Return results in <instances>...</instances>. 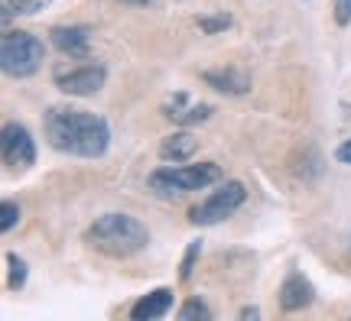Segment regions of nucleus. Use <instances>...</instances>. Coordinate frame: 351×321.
<instances>
[{
  "instance_id": "4468645a",
  "label": "nucleus",
  "mask_w": 351,
  "mask_h": 321,
  "mask_svg": "<svg viewBox=\"0 0 351 321\" xmlns=\"http://www.w3.org/2000/svg\"><path fill=\"white\" fill-rule=\"evenodd\" d=\"M0 3H3V20H10V16H33L43 7H49L52 0H0Z\"/></svg>"
},
{
  "instance_id": "39448f33",
  "label": "nucleus",
  "mask_w": 351,
  "mask_h": 321,
  "mask_svg": "<svg viewBox=\"0 0 351 321\" xmlns=\"http://www.w3.org/2000/svg\"><path fill=\"white\" fill-rule=\"evenodd\" d=\"M244 195H247V192H244V185H241L238 179H228V182L218 185V192H212L202 205H195V208L189 211V221L202 224V227L225 221V218H231V214L244 205Z\"/></svg>"
},
{
  "instance_id": "5701e85b",
  "label": "nucleus",
  "mask_w": 351,
  "mask_h": 321,
  "mask_svg": "<svg viewBox=\"0 0 351 321\" xmlns=\"http://www.w3.org/2000/svg\"><path fill=\"white\" fill-rule=\"evenodd\" d=\"M121 3H134V7H147L150 0H121Z\"/></svg>"
},
{
  "instance_id": "1a4fd4ad",
  "label": "nucleus",
  "mask_w": 351,
  "mask_h": 321,
  "mask_svg": "<svg viewBox=\"0 0 351 321\" xmlns=\"http://www.w3.org/2000/svg\"><path fill=\"white\" fill-rule=\"evenodd\" d=\"M49 36H52V46L62 55L88 59V49H91V29L88 26H56Z\"/></svg>"
},
{
  "instance_id": "7ed1b4c3",
  "label": "nucleus",
  "mask_w": 351,
  "mask_h": 321,
  "mask_svg": "<svg viewBox=\"0 0 351 321\" xmlns=\"http://www.w3.org/2000/svg\"><path fill=\"white\" fill-rule=\"evenodd\" d=\"M215 182H221V166L218 162H199V166H163L150 172L147 185L153 195L160 198H179L189 192L208 188Z\"/></svg>"
},
{
  "instance_id": "9b49d317",
  "label": "nucleus",
  "mask_w": 351,
  "mask_h": 321,
  "mask_svg": "<svg viewBox=\"0 0 351 321\" xmlns=\"http://www.w3.org/2000/svg\"><path fill=\"white\" fill-rule=\"evenodd\" d=\"M169 309H173V289H153L150 296H143L140 302H134L130 318L134 321H156V318H166Z\"/></svg>"
},
{
  "instance_id": "a211bd4d",
  "label": "nucleus",
  "mask_w": 351,
  "mask_h": 321,
  "mask_svg": "<svg viewBox=\"0 0 351 321\" xmlns=\"http://www.w3.org/2000/svg\"><path fill=\"white\" fill-rule=\"evenodd\" d=\"M231 26V16L228 13H215V16H199V29L202 33H221V29H228Z\"/></svg>"
},
{
  "instance_id": "6ab92c4d",
  "label": "nucleus",
  "mask_w": 351,
  "mask_h": 321,
  "mask_svg": "<svg viewBox=\"0 0 351 321\" xmlns=\"http://www.w3.org/2000/svg\"><path fill=\"white\" fill-rule=\"evenodd\" d=\"M0 214H3V218H0V227H3V234H7V231H13V227L20 224V205H16V201H3Z\"/></svg>"
},
{
  "instance_id": "6e6552de",
  "label": "nucleus",
  "mask_w": 351,
  "mask_h": 321,
  "mask_svg": "<svg viewBox=\"0 0 351 321\" xmlns=\"http://www.w3.org/2000/svg\"><path fill=\"white\" fill-rule=\"evenodd\" d=\"M315 302V289L302 272H289L280 285V309L283 311H302Z\"/></svg>"
},
{
  "instance_id": "dca6fc26",
  "label": "nucleus",
  "mask_w": 351,
  "mask_h": 321,
  "mask_svg": "<svg viewBox=\"0 0 351 321\" xmlns=\"http://www.w3.org/2000/svg\"><path fill=\"white\" fill-rule=\"evenodd\" d=\"M7 266H10V279H7V285H10V289H23V283H26V259L16 257V253H7Z\"/></svg>"
},
{
  "instance_id": "f03ea898",
  "label": "nucleus",
  "mask_w": 351,
  "mask_h": 321,
  "mask_svg": "<svg viewBox=\"0 0 351 321\" xmlns=\"http://www.w3.org/2000/svg\"><path fill=\"white\" fill-rule=\"evenodd\" d=\"M85 240L95 250H101L104 257H134L150 244V231L137 218L111 211V214H101L98 221L88 227Z\"/></svg>"
},
{
  "instance_id": "4be33fe9",
  "label": "nucleus",
  "mask_w": 351,
  "mask_h": 321,
  "mask_svg": "<svg viewBox=\"0 0 351 321\" xmlns=\"http://www.w3.org/2000/svg\"><path fill=\"white\" fill-rule=\"evenodd\" d=\"M241 318H261V311H257V309H244V311H241Z\"/></svg>"
},
{
  "instance_id": "ddd939ff",
  "label": "nucleus",
  "mask_w": 351,
  "mask_h": 321,
  "mask_svg": "<svg viewBox=\"0 0 351 321\" xmlns=\"http://www.w3.org/2000/svg\"><path fill=\"white\" fill-rule=\"evenodd\" d=\"M195 146H199V140L189 133V130H182V133L166 136L163 143H160V156H163L166 162H186V159H192Z\"/></svg>"
},
{
  "instance_id": "aec40b11",
  "label": "nucleus",
  "mask_w": 351,
  "mask_h": 321,
  "mask_svg": "<svg viewBox=\"0 0 351 321\" xmlns=\"http://www.w3.org/2000/svg\"><path fill=\"white\" fill-rule=\"evenodd\" d=\"M332 10H335V23L351 26V0H335V3H332Z\"/></svg>"
},
{
  "instance_id": "f257e3e1",
  "label": "nucleus",
  "mask_w": 351,
  "mask_h": 321,
  "mask_svg": "<svg viewBox=\"0 0 351 321\" xmlns=\"http://www.w3.org/2000/svg\"><path fill=\"white\" fill-rule=\"evenodd\" d=\"M46 140L52 149L78 156V159H101L108 146H111V127L101 114L82 111V107H69V104H56L46 111L43 120Z\"/></svg>"
},
{
  "instance_id": "9d476101",
  "label": "nucleus",
  "mask_w": 351,
  "mask_h": 321,
  "mask_svg": "<svg viewBox=\"0 0 351 321\" xmlns=\"http://www.w3.org/2000/svg\"><path fill=\"white\" fill-rule=\"evenodd\" d=\"M202 81L208 88H215V91H221V94H247L251 91V75L244 68H234V65L208 68V72H202Z\"/></svg>"
},
{
  "instance_id": "0eeeda50",
  "label": "nucleus",
  "mask_w": 351,
  "mask_h": 321,
  "mask_svg": "<svg viewBox=\"0 0 351 321\" xmlns=\"http://www.w3.org/2000/svg\"><path fill=\"white\" fill-rule=\"evenodd\" d=\"M0 153L3 162L13 172H26L33 162H36V143L23 124H7L3 127V140H0Z\"/></svg>"
},
{
  "instance_id": "20e7f679",
  "label": "nucleus",
  "mask_w": 351,
  "mask_h": 321,
  "mask_svg": "<svg viewBox=\"0 0 351 321\" xmlns=\"http://www.w3.org/2000/svg\"><path fill=\"white\" fill-rule=\"evenodd\" d=\"M46 62V42L23 29H7L0 39V68L10 78H29Z\"/></svg>"
},
{
  "instance_id": "423d86ee",
  "label": "nucleus",
  "mask_w": 351,
  "mask_h": 321,
  "mask_svg": "<svg viewBox=\"0 0 351 321\" xmlns=\"http://www.w3.org/2000/svg\"><path fill=\"white\" fill-rule=\"evenodd\" d=\"M52 81L59 91L65 94H75V98H88V94H98L104 81H108V72L104 65L91 62V59H78V65H59L52 72Z\"/></svg>"
},
{
  "instance_id": "2eb2a0df",
  "label": "nucleus",
  "mask_w": 351,
  "mask_h": 321,
  "mask_svg": "<svg viewBox=\"0 0 351 321\" xmlns=\"http://www.w3.org/2000/svg\"><path fill=\"white\" fill-rule=\"evenodd\" d=\"M179 318L182 321H212V309H208V305H205V302H199V298H189L186 305H182V309H179Z\"/></svg>"
},
{
  "instance_id": "f3484780",
  "label": "nucleus",
  "mask_w": 351,
  "mask_h": 321,
  "mask_svg": "<svg viewBox=\"0 0 351 321\" xmlns=\"http://www.w3.org/2000/svg\"><path fill=\"white\" fill-rule=\"evenodd\" d=\"M199 253H202V240H192L186 250V257H182V266H179V283H189V279H192V266H195Z\"/></svg>"
},
{
  "instance_id": "412c9836",
  "label": "nucleus",
  "mask_w": 351,
  "mask_h": 321,
  "mask_svg": "<svg viewBox=\"0 0 351 321\" xmlns=\"http://www.w3.org/2000/svg\"><path fill=\"white\" fill-rule=\"evenodd\" d=\"M335 159L345 162V166H351V140H345V143L335 149Z\"/></svg>"
},
{
  "instance_id": "f8f14e48",
  "label": "nucleus",
  "mask_w": 351,
  "mask_h": 321,
  "mask_svg": "<svg viewBox=\"0 0 351 321\" xmlns=\"http://www.w3.org/2000/svg\"><path fill=\"white\" fill-rule=\"evenodd\" d=\"M163 114L169 117V120H173V124L192 127V124H202V120H208V114H212V104H189L186 94H176V98L163 107Z\"/></svg>"
}]
</instances>
